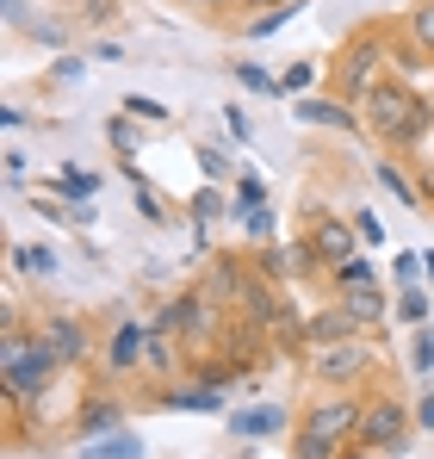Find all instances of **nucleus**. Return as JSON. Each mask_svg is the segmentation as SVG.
I'll return each mask as SVG.
<instances>
[{
    "instance_id": "obj_1",
    "label": "nucleus",
    "mask_w": 434,
    "mask_h": 459,
    "mask_svg": "<svg viewBox=\"0 0 434 459\" xmlns=\"http://www.w3.org/2000/svg\"><path fill=\"white\" fill-rule=\"evenodd\" d=\"M366 125H372L391 150H404V143H416V137L429 131V100L410 93V87H397V81H378V87L366 93Z\"/></svg>"
},
{
    "instance_id": "obj_2",
    "label": "nucleus",
    "mask_w": 434,
    "mask_h": 459,
    "mask_svg": "<svg viewBox=\"0 0 434 459\" xmlns=\"http://www.w3.org/2000/svg\"><path fill=\"white\" fill-rule=\"evenodd\" d=\"M342 441H360V403L354 397H323L298 429V459H335Z\"/></svg>"
},
{
    "instance_id": "obj_3",
    "label": "nucleus",
    "mask_w": 434,
    "mask_h": 459,
    "mask_svg": "<svg viewBox=\"0 0 434 459\" xmlns=\"http://www.w3.org/2000/svg\"><path fill=\"white\" fill-rule=\"evenodd\" d=\"M0 367H6V385H13V397H19V403H38V397H44V385H50V373H56V348H50L44 335H38V342L6 335Z\"/></svg>"
},
{
    "instance_id": "obj_4",
    "label": "nucleus",
    "mask_w": 434,
    "mask_h": 459,
    "mask_svg": "<svg viewBox=\"0 0 434 459\" xmlns=\"http://www.w3.org/2000/svg\"><path fill=\"white\" fill-rule=\"evenodd\" d=\"M404 429H410V416H404V403H397V397H372V403L360 410V447L397 454Z\"/></svg>"
},
{
    "instance_id": "obj_5",
    "label": "nucleus",
    "mask_w": 434,
    "mask_h": 459,
    "mask_svg": "<svg viewBox=\"0 0 434 459\" xmlns=\"http://www.w3.org/2000/svg\"><path fill=\"white\" fill-rule=\"evenodd\" d=\"M378 56H385V50H378V38H360V44H354V50H348V63H342V69H335V81H342V93H348V100H366V93H372V87H378Z\"/></svg>"
},
{
    "instance_id": "obj_6",
    "label": "nucleus",
    "mask_w": 434,
    "mask_h": 459,
    "mask_svg": "<svg viewBox=\"0 0 434 459\" xmlns=\"http://www.w3.org/2000/svg\"><path fill=\"white\" fill-rule=\"evenodd\" d=\"M143 354H149V329L118 323V329H112V348H106V367H112V373H137Z\"/></svg>"
},
{
    "instance_id": "obj_7",
    "label": "nucleus",
    "mask_w": 434,
    "mask_h": 459,
    "mask_svg": "<svg viewBox=\"0 0 434 459\" xmlns=\"http://www.w3.org/2000/svg\"><path fill=\"white\" fill-rule=\"evenodd\" d=\"M310 367H317V379H354L366 367V348L360 342H329V348H317Z\"/></svg>"
},
{
    "instance_id": "obj_8",
    "label": "nucleus",
    "mask_w": 434,
    "mask_h": 459,
    "mask_svg": "<svg viewBox=\"0 0 434 459\" xmlns=\"http://www.w3.org/2000/svg\"><path fill=\"white\" fill-rule=\"evenodd\" d=\"M310 248L329 261V267H342V261H354V236H348V224H335V218H323L317 224V236H310Z\"/></svg>"
},
{
    "instance_id": "obj_9",
    "label": "nucleus",
    "mask_w": 434,
    "mask_h": 459,
    "mask_svg": "<svg viewBox=\"0 0 434 459\" xmlns=\"http://www.w3.org/2000/svg\"><path fill=\"white\" fill-rule=\"evenodd\" d=\"M44 342L56 348V360H74V354L87 348V335H81V323H74V316H44Z\"/></svg>"
},
{
    "instance_id": "obj_10",
    "label": "nucleus",
    "mask_w": 434,
    "mask_h": 459,
    "mask_svg": "<svg viewBox=\"0 0 434 459\" xmlns=\"http://www.w3.org/2000/svg\"><path fill=\"white\" fill-rule=\"evenodd\" d=\"M230 429H236L242 441H255V435H273V429H286V410H242V416H230Z\"/></svg>"
},
{
    "instance_id": "obj_11",
    "label": "nucleus",
    "mask_w": 434,
    "mask_h": 459,
    "mask_svg": "<svg viewBox=\"0 0 434 459\" xmlns=\"http://www.w3.org/2000/svg\"><path fill=\"white\" fill-rule=\"evenodd\" d=\"M168 403H174V410H217L223 397H217V385H174Z\"/></svg>"
},
{
    "instance_id": "obj_12",
    "label": "nucleus",
    "mask_w": 434,
    "mask_h": 459,
    "mask_svg": "<svg viewBox=\"0 0 434 459\" xmlns=\"http://www.w3.org/2000/svg\"><path fill=\"white\" fill-rule=\"evenodd\" d=\"M87 459H143V447H137V435H106L87 447Z\"/></svg>"
},
{
    "instance_id": "obj_13",
    "label": "nucleus",
    "mask_w": 434,
    "mask_h": 459,
    "mask_svg": "<svg viewBox=\"0 0 434 459\" xmlns=\"http://www.w3.org/2000/svg\"><path fill=\"white\" fill-rule=\"evenodd\" d=\"M378 180H385V186H391V193H397L404 205H422V193L410 186V174H404V168H391V161H378Z\"/></svg>"
},
{
    "instance_id": "obj_14",
    "label": "nucleus",
    "mask_w": 434,
    "mask_h": 459,
    "mask_svg": "<svg viewBox=\"0 0 434 459\" xmlns=\"http://www.w3.org/2000/svg\"><path fill=\"white\" fill-rule=\"evenodd\" d=\"M298 112H304V118H317V125H354V118H348L342 106H329V100H298Z\"/></svg>"
},
{
    "instance_id": "obj_15",
    "label": "nucleus",
    "mask_w": 434,
    "mask_h": 459,
    "mask_svg": "<svg viewBox=\"0 0 434 459\" xmlns=\"http://www.w3.org/2000/svg\"><path fill=\"white\" fill-rule=\"evenodd\" d=\"M348 316H354V323H372V316H385V305H378V292H372V286H360V292L348 299Z\"/></svg>"
},
{
    "instance_id": "obj_16",
    "label": "nucleus",
    "mask_w": 434,
    "mask_h": 459,
    "mask_svg": "<svg viewBox=\"0 0 434 459\" xmlns=\"http://www.w3.org/2000/svg\"><path fill=\"white\" fill-rule=\"evenodd\" d=\"M410 38H416V50H434V0H429V6H416V19H410Z\"/></svg>"
},
{
    "instance_id": "obj_17",
    "label": "nucleus",
    "mask_w": 434,
    "mask_h": 459,
    "mask_svg": "<svg viewBox=\"0 0 434 459\" xmlns=\"http://www.w3.org/2000/svg\"><path fill=\"white\" fill-rule=\"evenodd\" d=\"M335 273H342V286H354V292H360V286H372V267H366L360 255H354V261H342Z\"/></svg>"
},
{
    "instance_id": "obj_18",
    "label": "nucleus",
    "mask_w": 434,
    "mask_h": 459,
    "mask_svg": "<svg viewBox=\"0 0 434 459\" xmlns=\"http://www.w3.org/2000/svg\"><path fill=\"white\" fill-rule=\"evenodd\" d=\"M236 199H242V212H261V199H267V193H261V180H255V174H242V180H236Z\"/></svg>"
},
{
    "instance_id": "obj_19",
    "label": "nucleus",
    "mask_w": 434,
    "mask_h": 459,
    "mask_svg": "<svg viewBox=\"0 0 434 459\" xmlns=\"http://www.w3.org/2000/svg\"><path fill=\"white\" fill-rule=\"evenodd\" d=\"M242 81H248L255 93H273V87H286V81H273L267 69H255V63H242Z\"/></svg>"
},
{
    "instance_id": "obj_20",
    "label": "nucleus",
    "mask_w": 434,
    "mask_h": 459,
    "mask_svg": "<svg viewBox=\"0 0 434 459\" xmlns=\"http://www.w3.org/2000/svg\"><path fill=\"white\" fill-rule=\"evenodd\" d=\"M19 261H25V267H31V273H50V267H56V255H50V248H25V255H19Z\"/></svg>"
},
{
    "instance_id": "obj_21",
    "label": "nucleus",
    "mask_w": 434,
    "mask_h": 459,
    "mask_svg": "<svg viewBox=\"0 0 434 459\" xmlns=\"http://www.w3.org/2000/svg\"><path fill=\"white\" fill-rule=\"evenodd\" d=\"M81 422H87V435H93V429H112V422H118V410H112V403H100V410H87Z\"/></svg>"
},
{
    "instance_id": "obj_22",
    "label": "nucleus",
    "mask_w": 434,
    "mask_h": 459,
    "mask_svg": "<svg viewBox=\"0 0 434 459\" xmlns=\"http://www.w3.org/2000/svg\"><path fill=\"white\" fill-rule=\"evenodd\" d=\"M404 316H410V323H422V316H429V299H422V292H404Z\"/></svg>"
},
{
    "instance_id": "obj_23",
    "label": "nucleus",
    "mask_w": 434,
    "mask_h": 459,
    "mask_svg": "<svg viewBox=\"0 0 434 459\" xmlns=\"http://www.w3.org/2000/svg\"><path fill=\"white\" fill-rule=\"evenodd\" d=\"M416 367H434V335H416Z\"/></svg>"
},
{
    "instance_id": "obj_24",
    "label": "nucleus",
    "mask_w": 434,
    "mask_h": 459,
    "mask_svg": "<svg viewBox=\"0 0 434 459\" xmlns=\"http://www.w3.org/2000/svg\"><path fill=\"white\" fill-rule=\"evenodd\" d=\"M242 6H286V0H242Z\"/></svg>"
},
{
    "instance_id": "obj_25",
    "label": "nucleus",
    "mask_w": 434,
    "mask_h": 459,
    "mask_svg": "<svg viewBox=\"0 0 434 459\" xmlns=\"http://www.w3.org/2000/svg\"><path fill=\"white\" fill-rule=\"evenodd\" d=\"M187 6H223V0H187Z\"/></svg>"
}]
</instances>
